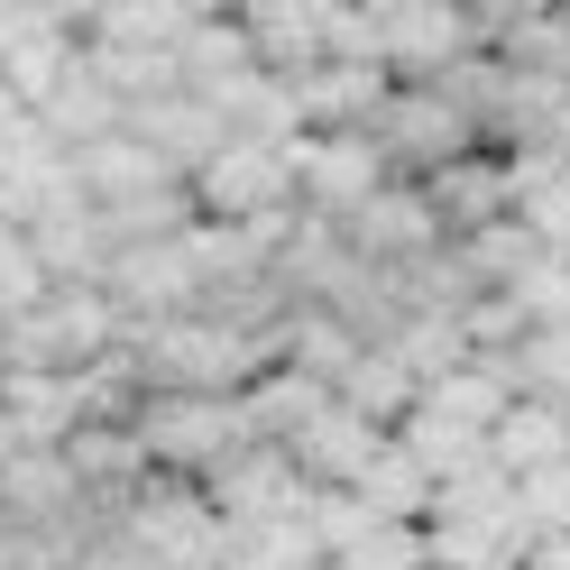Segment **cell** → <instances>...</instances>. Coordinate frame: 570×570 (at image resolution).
<instances>
[{
	"mask_svg": "<svg viewBox=\"0 0 570 570\" xmlns=\"http://www.w3.org/2000/svg\"><path fill=\"white\" fill-rule=\"evenodd\" d=\"M129 433H138V451H148V479H185V488H203L230 451L258 442L248 414H239V396H148Z\"/></svg>",
	"mask_w": 570,
	"mask_h": 570,
	"instance_id": "1",
	"label": "cell"
},
{
	"mask_svg": "<svg viewBox=\"0 0 570 570\" xmlns=\"http://www.w3.org/2000/svg\"><path fill=\"white\" fill-rule=\"evenodd\" d=\"M120 533H129V552L148 570H230V524L185 479H148L120 507Z\"/></svg>",
	"mask_w": 570,
	"mask_h": 570,
	"instance_id": "2",
	"label": "cell"
},
{
	"mask_svg": "<svg viewBox=\"0 0 570 570\" xmlns=\"http://www.w3.org/2000/svg\"><path fill=\"white\" fill-rule=\"evenodd\" d=\"M185 194H194V222L248 230V222H267V212L295 203V166H285V148H267V138H230L212 166L185 175Z\"/></svg>",
	"mask_w": 570,
	"mask_h": 570,
	"instance_id": "3",
	"label": "cell"
},
{
	"mask_svg": "<svg viewBox=\"0 0 570 570\" xmlns=\"http://www.w3.org/2000/svg\"><path fill=\"white\" fill-rule=\"evenodd\" d=\"M285 166H295V203L323 212V222H350L360 203H377L396 185V166L368 129H341V138H285Z\"/></svg>",
	"mask_w": 570,
	"mask_h": 570,
	"instance_id": "4",
	"label": "cell"
},
{
	"mask_svg": "<svg viewBox=\"0 0 570 570\" xmlns=\"http://www.w3.org/2000/svg\"><path fill=\"white\" fill-rule=\"evenodd\" d=\"M377 148H386V166L405 175V185H423L433 166H451V157H470L479 148V120L460 111V101H442L433 83H396V101L377 111Z\"/></svg>",
	"mask_w": 570,
	"mask_h": 570,
	"instance_id": "5",
	"label": "cell"
},
{
	"mask_svg": "<svg viewBox=\"0 0 570 570\" xmlns=\"http://www.w3.org/2000/svg\"><path fill=\"white\" fill-rule=\"evenodd\" d=\"M203 507L230 533H267V524H295L313 507V488L295 479V460H285L276 442H248V451H230L222 470L203 479Z\"/></svg>",
	"mask_w": 570,
	"mask_h": 570,
	"instance_id": "6",
	"label": "cell"
},
{
	"mask_svg": "<svg viewBox=\"0 0 570 570\" xmlns=\"http://www.w3.org/2000/svg\"><path fill=\"white\" fill-rule=\"evenodd\" d=\"M101 295L120 304L129 332H157L175 313H203V285L185 267V248L175 239H148V248H111V267H101Z\"/></svg>",
	"mask_w": 570,
	"mask_h": 570,
	"instance_id": "7",
	"label": "cell"
},
{
	"mask_svg": "<svg viewBox=\"0 0 570 570\" xmlns=\"http://www.w3.org/2000/svg\"><path fill=\"white\" fill-rule=\"evenodd\" d=\"M341 239H350V258H368V267H423V258H442V222H433V203H423V185H405V175H396V185H386L377 203H360V212H350V222H341Z\"/></svg>",
	"mask_w": 570,
	"mask_h": 570,
	"instance_id": "8",
	"label": "cell"
},
{
	"mask_svg": "<svg viewBox=\"0 0 570 570\" xmlns=\"http://www.w3.org/2000/svg\"><path fill=\"white\" fill-rule=\"evenodd\" d=\"M423 203H433V222H442V239H451V248H460V239H479L488 222H515L507 157H497V148H470V157L433 166V175H423Z\"/></svg>",
	"mask_w": 570,
	"mask_h": 570,
	"instance_id": "9",
	"label": "cell"
},
{
	"mask_svg": "<svg viewBox=\"0 0 570 570\" xmlns=\"http://www.w3.org/2000/svg\"><path fill=\"white\" fill-rule=\"evenodd\" d=\"M239 28H248V56H258V75L267 83H313L332 65V47H323V0H248L239 10Z\"/></svg>",
	"mask_w": 570,
	"mask_h": 570,
	"instance_id": "10",
	"label": "cell"
},
{
	"mask_svg": "<svg viewBox=\"0 0 570 570\" xmlns=\"http://www.w3.org/2000/svg\"><path fill=\"white\" fill-rule=\"evenodd\" d=\"M377 451H386V433H377V423H360L341 396L313 414L295 442H285V460H295V479H304V488H360Z\"/></svg>",
	"mask_w": 570,
	"mask_h": 570,
	"instance_id": "11",
	"label": "cell"
},
{
	"mask_svg": "<svg viewBox=\"0 0 570 570\" xmlns=\"http://www.w3.org/2000/svg\"><path fill=\"white\" fill-rule=\"evenodd\" d=\"M386 101H396L386 65H323L313 83H295V120H304V138H341V129H377Z\"/></svg>",
	"mask_w": 570,
	"mask_h": 570,
	"instance_id": "12",
	"label": "cell"
},
{
	"mask_svg": "<svg viewBox=\"0 0 570 570\" xmlns=\"http://www.w3.org/2000/svg\"><path fill=\"white\" fill-rule=\"evenodd\" d=\"M203 0H101V10H75L83 47H138V56H175L203 28Z\"/></svg>",
	"mask_w": 570,
	"mask_h": 570,
	"instance_id": "13",
	"label": "cell"
},
{
	"mask_svg": "<svg viewBox=\"0 0 570 570\" xmlns=\"http://www.w3.org/2000/svg\"><path fill=\"white\" fill-rule=\"evenodd\" d=\"M120 129L138 138V148H157V157H166L175 175H194V166H212V157L230 148V120L212 111V101H194V92H166V101H138V111H129Z\"/></svg>",
	"mask_w": 570,
	"mask_h": 570,
	"instance_id": "14",
	"label": "cell"
},
{
	"mask_svg": "<svg viewBox=\"0 0 570 570\" xmlns=\"http://www.w3.org/2000/svg\"><path fill=\"white\" fill-rule=\"evenodd\" d=\"M75 185H83L92 212H129V203H148V194H166V185H185V175H175L157 148H138L129 129H111L101 148L75 157Z\"/></svg>",
	"mask_w": 570,
	"mask_h": 570,
	"instance_id": "15",
	"label": "cell"
},
{
	"mask_svg": "<svg viewBox=\"0 0 570 570\" xmlns=\"http://www.w3.org/2000/svg\"><path fill=\"white\" fill-rule=\"evenodd\" d=\"M0 414H10V442L19 451H65V433H75V377L56 368H0Z\"/></svg>",
	"mask_w": 570,
	"mask_h": 570,
	"instance_id": "16",
	"label": "cell"
},
{
	"mask_svg": "<svg viewBox=\"0 0 570 570\" xmlns=\"http://www.w3.org/2000/svg\"><path fill=\"white\" fill-rule=\"evenodd\" d=\"M414 414H433V423H451V433H470V442H488L497 423L515 414V377L507 368H488V360H470V368H451V377H433L414 396Z\"/></svg>",
	"mask_w": 570,
	"mask_h": 570,
	"instance_id": "17",
	"label": "cell"
},
{
	"mask_svg": "<svg viewBox=\"0 0 570 570\" xmlns=\"http://www.w3.org/2000/svg\"><path fill=\"white\" fill-rule=\"evenodd\" d=\"M360 350H368V341L350 332L341 313H323V304H285V313H276V360H285V368H304L313 386H341Z\"/></svg>",
	"mask_w": 570,
	"mask_h": 570,
	"instance_id": "18",
	"label": "cell"
},
{
	"mask_svg": "<svg viewBox=\"0 0 570 570\" xmlns=\"http://www.w3.org/2000/svg\"><path fill=\"white\" fill-rule=\"evenodd\" d=\"M175 75H185V92L194 101H222L230 83H248L258 75V56H248V28H239V10H212L185 47H175Z\"/></svg>",
	"mask_w": 570,
	"mask_h": 570,
	"instance_id": "19",
	"label": "cell"
},
{
	"mask_svg": "<svg viewBox=\"0 0 570 570\" xmlns=\"http://www.w3.org/2000/svg\"><path fill=\"white\" fill-rule=\"evenodd\" d=\"M323 405H332V386H313L304 368H285V360H276V368H258V377L239 386V414H248V433H258V442H276V451L295 442V433H304V423L323 414Z\"/></svg>",
	"mask_w": 570,
	"mask_h": 570,
	"instance_id": "20",
	"label": "cell"
},
{
	"mask_svg": "<svg viewBox=\"0 0 570 570\" xmlns=\"http://www.w3.org/2000/svg\"><path fill=\"white\" fill-rule=\"evenodd\" d=\"M75 65H83V38H75V10H65L56 28H38V38H19L10 56H0V83H10L28 111H47V101L75 83Z\"/></svg>",
	"mask_w": 570,
	"mask_h": 570,
	"instance_id": "21",
	"label": "cell"
},
{
	"mask_svg": "<svg viewBox=\"0 0 570 570\" xmlns=\"http://www.w3.org/2000/svg\"><path fill=\"white\" fill-rule=\"evenodd\" d=\"M488 460H497L507 479L552 470V460H570V414H561V405H533V396H515V414L488 433Z\"/></svg>",
	"mask_w": 570,
	"mask_h": 570,
	"instance_id": "22",
	"label": "cell"
},
{
	"mask_svg": "<svg viewBox=\"0 0 570 570\" xmlns=\"http://www.w3.org/2000/svg\"><path fill=\"white\" fill-rule=\"evenodd\" d=\"M332 396H341L350 414H360V423H377V433H396V423L414 414V396H423V386L405 377V360H396V350H360V360H350V377L332 386Z\"/></svg>",
	"mask_w": 570,
	"mask_h": 570,
	"instance_id": "23",
	"label": "cell"
},
{
	"mask_svg": "<svg viewBox=\"0 0 570 570\" xmlns=\"http://www.w3.org/2000/svg\"><path fill=\"white\" fill-rule=\"evenodd\" d=\"M304 524H313V552H323L332 570H350V561H360V552L377 543V533H386V515L368 507L360 488H313V507H304Z\"/></svg>",
	"mask_w": 570,
	"mask_h": 570,
	"instance_id": "24",
	"label": "cell"
},
{
	"mask_svg": "<svg viewBox=\"0 0 570 570\" xmlns=\"http://www.w3.org/2000/svg\"><path fill=\"white\" fill-rule=\"evenodd\" d=\"M386 350L405 360V377H414V386H433V377H451V368H470V341H460V313H405Z\"/></svg>",
	"mask_w": 570,
	"mask_h": 570,
	"instance_id": "25",
	"label": "cell"
},
{
	"mask_svg": "<svg viewBox=\"0 0 570 570\" xmlns=\"http://www.w3.org/2000/svg\"><path fill=\"white\" fill-rule=\"evenodd\" d=\"M360 497H368V507H377L386 524H423V515H433V479H423V460H414V451H396V442H386V451L368 460Z\"/></svg>",
	"mask_w": 570,
	"mask_h": 570,
	"instance_id": "26",
	"label": "cell"
},
{
	"mask_svg": "<svg viewBox=\"0 0 570 570\" xmlns=\"http://www.w3.org/2000/svg\"><path fill=\"white\" fill-rule=\"evenodd\" d=\"M56 295V285L38 276V258H28V230L0 222V323H19V313H38Z\"/></svg>",
	"mask_w": 570,
	"mask_h": 570,
	"instance_id": "27",
	"label": "cell"
},
{
	"mask_svg": "<svg viewBox=\"0 0 570 570\" xmlns=\"http://www.w3.org/2000/svg\"><path fill=\"white\" fill-rule=\"evenodd\" d=\"M515 507L533 524V543H552V533H570V460H552V470L515 479Z\"/></svg>",
	"mask_w": 570,
	"mask_h": 570,
	"instance_id": "28",
	"label": "cell"
},
{
	"mask_svg": "<svg viewBox=\"0 0 570 570\" xmlns=\"http://www.w3.org/2000/svg\"><path fill=\"white\" fill-rule=\"evenodd\" d=\"M28 129H38V111H28V101H19L10 83H0V148H19Z\"/></svg>",
	"mask_w": 570,
	"mask_h": 570,
	"instance_id": "29",
	"label": "cell"
},
{
	"mask_svg": "<svg viewBox=\"0 0 570 570\" xmlns=\"http://www.w3.org/2000/svg\"><path fill=\"white\" fill-rule=\"evenodd\" d=\"M507 570H524V561H507Z\"/></svg>",
	"mask_w": 570,
	"mask_h": 570,
	"instance_id": "30",
	"label": "cell"
}]
</instances>
